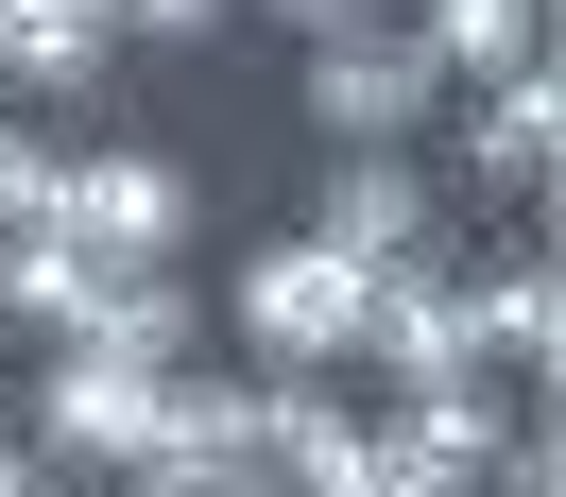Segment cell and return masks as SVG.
<instances>
[{"label": "cell", "mask_w": 566, "mask_h": 497, "mask_svg": "<svg viewBox=\"0 0 566 497\" xmlns=\"http://www.w3.org/2000/svg\"><path fill=\"white\" fill-rule=\"evenodd\" d=\"M360 309H378V275L326 257L310 223L258 241V257H223V343H241L258 378H360Z\"/></svg>", "instance_id": "obj_1"}, {"label": "cell", "mask_w": 566, "mask_h": 497, "mask_svg": "<svg viewBox=\"0 0 566 497\" xmlns=\"http://www.w3.org/2000/svg\"><path fill=\"white\" fill-rule=\"evenodd\" d=\"M155 412H172V378L155 360H104V343H52L18 378V446L52 480H155Z\"/></svg>", "instance_id": "obj_2"}, {"label": "cell", "mask_w": 566, "mask_h": 497, "mask_svg": "<svg viewBox=\"0 0 566 497\" xmlns=\"http://www.w3.org/2000/svg\"><path fill=\"white\" fill-rule=\"evenodd\" d=\"M52 241L138 257V275H189V241H207V172L155 155V138H104V155H70V189H52Z\"/></svg>", "instance_id": "obj_3"}, {"label": "cell", "mask_w": 566, "mask_h": 497, "mask_svg": "<svg viewBox=\"0 0 566 497\" xmlns=\"http://www.w3.org/2000/svg\"><path fill=\"white\" fill-rule=\"evenodd\" d=\"M566 172V86L549 70H497V86H447V207H549Z\"/></svg>", "instance_id": "obj_4"}, {"label": "cell", "mask_w": 566, "mask_h": 497, "mask_svg": "<svg viewBox=\"0 0 566 497\" xmlns=\"http://www.w3.org/2000/svg\"><path fill=\"white\" fill-rule=\"evenodd\" d=\"M429 120H447V70H429L412 18H378V35H326V52H310V138H326V155H412Z\"/></svg>", "instance_id": "obj_5"}, {"label": "cell", "mask_w": 566, "mask_h": 497, "mask_svg": "<svg viewBox=\"0 0 566 497\" xmlns=\"http://www.w3.org/2000/svg\"><path fill=\"white\" fill-rule=\"evenodd\" d=\"M310 241H326V257H360V275H395V257H447V189H429V155H326Z\"/></svg>", "instance_id": "obj_6"}, {"label": "cell", "mask_w": 566, "mask_h": 497, "mask_svg": "<svg viewBox=\"0 0 566 497\" xmlns=\"http://www.w3.org/2000/svg\"><path fill=\"white\" fill-rule=\"evenodd\" d=\"M463 326H481V360H497L515 394H549V378H566V275H549V241L463 257Z\"/></svg>", "instance_id": "obj_7"}, {"label": "cell", "mask_w": 566, "mask_h": 497, "mask_svg": "<svg viewBox=\"0 0 566 497\" xmlns=\"http://www.w3.org/2000/svg\"><path fill=\"white\" fill-rule=\"evenodd\" d=\"M120 18L104 0H0V104H104Z\"/></svg>", "instance_id": "obj_8"}, {"label": "cell", "mask_w": 566, "mask_h": 497, "mask_svg": "<svg viewBox=\"0 0 566 497\" xmlns=\"http://www.w3.org/2000/svg\"><path fill=\"white\" fill-rule=\"evenodd\" d=\"M70 343L155 360V378H172V360H207V292H189V275H138V257H104V292H86V326H70Z\"/></svg>", "instance_id": "obj_9"}, {"label": "cell", "mask_w": 566, "mask_h": 497, "mask_svg": "<svg viewBox=\"0 0 566 497\" xmlns=\"http://www.w3.org/2000/svg\"><path fill=\"white\" fill-rule=\"evenodd\" d=\"M412 35L447 86H497V70H549V0H412Z\"/></svg>", "instance_id": "obj_10"}, {"label": "cell", "mask_w": 566, "mask_h": 497, "mask_svg": "<svg viewBox=\"0 0 566 497\" xmlns=\"http://www.w3.org/2000/svg\"><path fill=\"white\" fill-rule=\"evenodd\" d=\"M104 18H120V52H223L241 0H104Z\"/></svg>", "instance_id": "obj_11"}, {"label": "cell", "mask_w": 566, "mask_h": 497, "mask_svg": "<svg viewBox=\"0 0 566 497\" xmlns=\"http://www.w3.org/2000/svg\"><path fill=\"white\" fill-rule=\"evenodd\" d=\"M258 18H292V35L326 52V35H378V18H412V0H258Z\"/></svg>", "instance_id": "obj_12"}, {"label": "cell", "mask_w": 566, "mask_h": 497, "mask_svg": "<svg viewBox=\"0 0 566 497\" xmlns=\"http://www.w3.org/2000/svg\"><path fill=\"white\" fill-rule=\"evenodd\" d=\"M0 497H86V480H52V463H35V446H18V463H0Z\"/></svg>", "instance_id": "obj_13"}, {"label": "cell", "mask_w": 566, "mask_h": 497, "mask_svg": "<svg viewBox=\"0 0 566 497\" xmlns=\"http://www.w3.org/2000/svg\"><path fill=\"white\" fill-rule=\"evenodd\" d=\"M0 463H18V378H0Z\"/></svg>", "instance_id": "obj_14"}, {"label": "cell", "mask_w": 566, "mask_h": 497, "mask_svg": "<svg viewBox=\"0 0 566 497\" xmlns=\"http://www.w3.org/2000/svg\"><path fill=\"white\" fill-rule=\"evenodd\" d=\"M120 497H172V480H120Z\"/></svg>", "instance_id": "obj_15"}, {"label": "cell", "mask_w": 566, "mask_h": 497, "mask_svg": "<svg viewBox=\"0 0 566 497\" xmlns=\"http://www.w3.org/2000/svg\"><path fill=\"white\" fill-rule=\"evenodd\" d=\"M0 120H18V104H0Z\"/></svg>", "instance_id": "obj_16"}]
</instances>
